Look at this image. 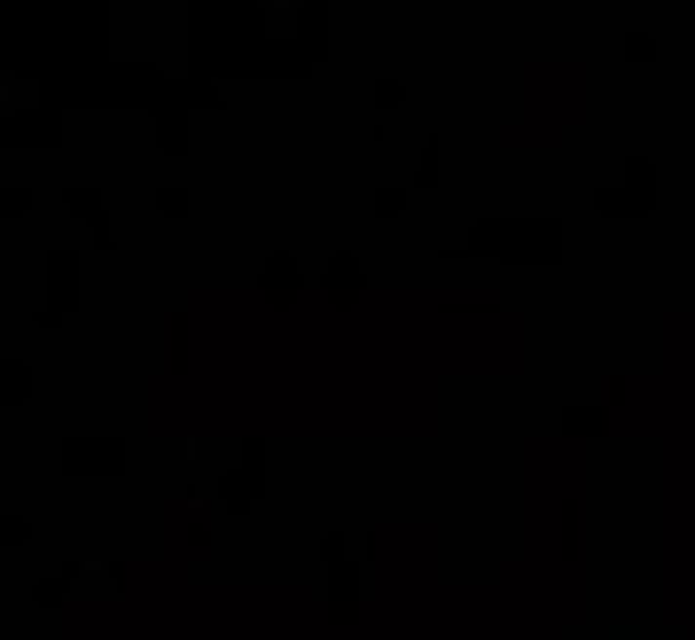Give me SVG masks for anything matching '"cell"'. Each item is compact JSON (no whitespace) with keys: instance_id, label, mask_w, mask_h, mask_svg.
<instances>
[{"instance_id":"6da1fadb","label":"cell","mask_w":695,"mask_h":640,"mask_svg":"<svg viewBox=\"0 0 695 640\" xmlns=\"http://www.w3.org/2000/svg\"><path fill=\"white\" fill-rule=\"evenodd\" d=\"M79 313V251H47V305L32 313L39 328H56Z\"/></svg>"},{"instance_id":"7a4b0ae2","label":"cell","mask_w":695,"mask_h":640,"mask_svg":"<svg viewBox=\"0 0 695 640\" xmlns=\"http://www.w3.org/2000/svg\"><path fill=\"white\" fill-rule=\"evenodd\" d=\"M125 469V437H71L63 446V476H118Z\"/></svg>"},{"instance_id":"3957f363","label":"cell","mask_w":695,"mask_h":640,"mask_svg":"<svg viewBox=\"0 0 695 640\" xmlns=\"http://www.w3.org/2000/svg\"><path fill=\"white\" fill-rule=\"evenodd\" d=\"M321 298H328V305H336V313H352V305H360V298H368V266H360V258H352V251H336V258H328V266H321Z\"/></svg>"},{"instance_id":"277c9868","label":"cell","mask_w":695,"mask_h":640,"mask_svg":"<svg viewBox=\"0 0 695 640\" xmlns=\"http://www.w3.org/2000/svg\"><path fill=\"white\" fill-rule=\"evenodd\" d=\"M297 289H305V266H297L289 251H274L266 274H259V298H266L274 313H289V305H297Z\"/></svg>"},{"instance_id":"5b68a950","label":"cell","mask_w":695,"mask_h":640,"mask_svg":"<svg viewBox=\"0 0 695 640\" xmlns=\"http://www.w3.org/2000/svg\"><path fill=\"white\" fill-rule=\"evenodd\" d=\"M618 195H625V219H649V212H657V165H649V157H625Z\"/></svg>"},{"instance_id":"8992f818","label":"cell","mask_w":695,"mask_h":640,"mask_svg":"<svg viewBox=\"0 0 695 640\" xmlns=\"http://www.w3.org/2000/svg\"><path fill=\"white\" fill-rule=\"evenodd\" d=\"M259 500H266V469H227L219 476V508L227 516H251Z\"/></svg>"},{"instance_id":"52a82bcc","label":"cell","mask_w":695,"mask_h":640,"mask_svg":"<svg viewBox=\"0 0 695 640\" xmlns=\"http://www.w3.org/2000/svg\"><path fill=\"white\" fill-rule=\"evenodd\" d=\"M9 149H39V141H63V110H32V118H9L0 125Z\"/></svg>"},{"instance_id":"ba28073f","label":"cell","mask_w":695,"mask_h":640,"mask_svg":"<svg viewBox=\"0 0 695 640\" xmlns=\"http://www.w3.org/2000/svg\"><path fill=\"white\" fill-rule=\"evenodd\" d=\"M289 32H297V56H328V9L321 0H305V9H289Z\"/></svg>"},{"instance_id":"9c48e42d","label":"cell","mask_w":695,"mask_h":640,"mask_svg":"<svg viewBox=\"0 0 695 640\" xmlns=\"http://www.w3.org/2000/svg\"><path fill=\"white\" fill-rule=\"evenodd\" d=\"M328 625H360V570H328Z\"/></svg>"},{"instance_id":"30bf717a","label":"cell","mask_w":695,"mask_h":640,"mask_svg":"<svg viewBox=\"0 0 695 640\" xmlns=\"http://www.w3.org/2000/svg\"><path fill=\"white\" fill-rule=\"evenodd\" d=\"M563 437H578V446H594V437H610V407H563Z\"/></svg>"},{"instance_id":"8fae6325","label":"cell","mask_w":695,"mask_h":640,"mask_svg":"<svg viewBox=\"0 0 695 640\" xmlns=\"http://www.w3.org/2000/svg\"><path fill=\"white\" fill-rule=\"evenodd\" d=\"M165 367H172V375H188V313H172V321H165Z\"/></svg>"},{"instance_id":"7c38bea8","label":"cell","mask_w":695,"mask_h":640,"mask_svg":"<svg viewBox=\"0 0 695 640\" xmlns=\"http://www.w3.org/2000/svg\"><path fill=\"white\" fill-rule=\"evenodd\" d=\"M71 585H79V570H63V578H39V585H32V602H39V609H63V602H71Z\"/></svg>"},{"instance_id":"4fadbf2b","label":"cell","mask_w":695,"mask_h":640,"mask_svg":"<svg viewBox=\"0 0 695 640\" xmlns=\"http://www.w3.org/2000/svg\"><path fill=\"white\" fill-rule=\"evenodd\" d=\"M438 313H454V321H492V313H501V305H492V298H445Z\"/></svg>"},{"instance_id":"5bb4252c","label":"cell","mask_w":695,"mask_h":640,"mask_svg":"<svg viewBox=\"0 0 695 640\" xmlns=\"http://www.w3.org/2000/svg\"><path fill=\"white\" fill-rule=\"evenodd\" d=\"M586 547H578V500H563V563H578Z\"/></svg>"},{"instance_id":"9a60e30c","label":"cell","mask_w":695,"mask_h":640,"mask_svg":"<svg viewBox=\"0 0 695 640\" xmlns=\"http://www.w3.org/2000/svg\"><path fill=\"white\" fill-rule=\"evenodd\" d=\"M0 390H9V407H24L32 399V367H9V375H0Z\"/></svg>"},{"instance_id":"2e32d148","label":"cell","mask_w":695,"mask_h":640,"mask_svg":"<svg viewBox=\"0 0 695 640\" xmlns=\"http://www.w3.org/2000/svg\"><path fill=\"white\" fill-rule=\"evenodd\" d=\"M625 63H657V39L649 32H625Z\"/></svg>"}]
</instances>
